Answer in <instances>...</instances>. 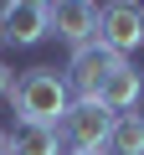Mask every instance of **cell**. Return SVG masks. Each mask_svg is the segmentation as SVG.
Returning <instances> with one entry per match:
<instances>
[{
  "label": "cell",
  "instance_id": "5",
  "mask_svg": "<svg viewBox=\"0 0 144 155\" xmlns=\"http://www.w3.org/2000/svg\"><path fill=\"white\" fill-rule=\"evenodd\" d=\"M118 62H124V57H118V52H108L103 41L77 47V52H72V62H67V88H77V98H98L103 78H108Z\"/></svg>",
  "mask_w": 144,
  "mask_h": 155
},
{
  "label": "cell",
  "instance_id": "1",
  "mask_svg": "<svg viewBox=\"0 0 144 155\" xmlns=\"http://www.w3.org/2000/svg\"><path fill=\"white\" fill-rule=\"evenodd\" d=\"M11 109L21 114V124H46V129H57V119L67 114V78L57 72V67H31V72H21L16 83H11Z\"/></svg>",
  "mask_w": 144,
  "mask_h": 155
},
{
  "label": "cell",
  "instance_id": "11",
  "mask_svg": "<svg viewBox=\"0 0 144 155\" xmlns=\"http://www.w3.org/2000/svg\"><path fill=\"white\" fill-rule=\"evenodd\" d=\"M62 155H108V150H62Z\"/></svg>",
  "mask_w": 144,
  "mask_h": 155
},
{
  "label": "cell",
  "instance_id": "3",
  "mask_svg": "<svg viewBox=\"0 0 144 155\" xmlns=\"http://www.w3.org/2000/svg\"><path fill=\"white\" fill-rule=\"evenodd\" d=\"M46 31H52V5L46 0H5V5H0V41L31 47Z\"/></svg>",
  "mask_w": 144,
  "mask_h": 155
},
{
  "label": "cell",
  "instance_id": "2",
  "mask_svg": "<svg viewBox=\"0 0 144 155\" xmlns=\"http://www.w3.org/2000/svg\"><path fill=\"white\" fill-rule=\"evenodd\" d=\"M108 129H113V114H108L98 98L67 104V114L57 119V140H62V150H108Z\"/></svg>",
  "mask_w": 144,
  "mask_h": 155
},
{
  "label": "cell",
  "instance_id": "10",
  "mask_svg": "<svg viewBox=\"0 0 144 155\" xmlns=\"http://www.w3.org/2000/svg\"><path fill=\"white\" fill-rule=\"evenodd\" d=\"M5 93H11V67L0 62V98H5Z\"/></svg>",
  "mask_w": 144,
  "mask_h": 155
},
{
  "label": "cell",
  "instance_id": "6",
  "mask_svg": "<svg viewBox=\"0 0 144 155\" xmlns=\"http://www.w3.org/2000/svg\"><path fill=\"white\" fill-rule=\"evenodd\" d=\"M52 31L77 52V47H93L98 41V5H88V0H62V5H52Z\"/></svg>",
  "mask_w": 144,
  "mask_h": 155
},
{
  "label": "cell",
  "instance_id": "7",
  "mask_svg": "<svg viewBox=\"0 0 144 155\" xmlns=\"http://www.w3.org/2000/svg\"><path fill=\"white\" fill-rule=\"evenodd\" d=\"M139 98H144V83H139V72H134L129 62H118V67L103 78V88H98V104H103L113 119H118V114H134Z\"/></svg>",
  "mask_w": 144,
  "mask_h": 155
},
{
  "label": "cell",
  "instance_id": "12",
  "mask_svg": "<svg viewBox=\"0 0 144 155\" xmlns=\"http://www.w3.org/2000/svg\"><path fill=\"white\" fill-rule=\"evenodd\" d=\"M0 155H5V129H0Z\"/></svg>",
  "mask_w": 144,
  "mask_h": 155
},
{
  "label": "cell",
  "instance_id": "8",
  "mask_svg": "<svg viewBox=\"0 0 144 155\" xmlns=\"http://www.w3.org/2000/svg\"><path fill=\"white\" fill-rule=\"evenodd\" d=\"M5 155H62V140L46 124H16V134H5Z\"/></svg>",
  "mask_w": 144,
  "mask_h": 155
},
{
  "label": "cell",
  "instance_id": "9",
  "mask_svg": "<svg viewBox=\"0 0 144 155\" xmlns=\"http://www.w3.org/2000/svg\"><path fill=\"white\" fill-rule=\"evenodd\" d=\"M108 155H144V119L139 114H118L108 129Z\"/></svg>",
  "mask_w": 144,
  "mask_h": 155
},
{
  "label": "cell",
  "instance_id": "4",
  "mask_svg": "<svg viewBox=\"0 0 144 155\" xmlns=\"http://www.w3.org/2000/svg\"><path fill=\"white\" fill-rule=\"evenodd\" d=\"M98 41L118 57H129L139 41H144V5H129V0H118V5H103L98 11Z\"/></svg>",
  "mask_w": 144,
  "mask_h": 155
}]
</instances>
